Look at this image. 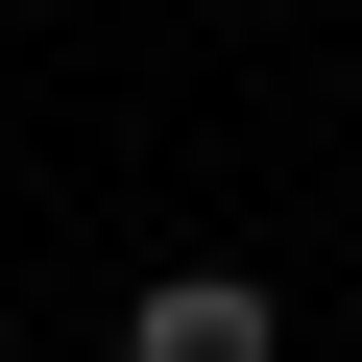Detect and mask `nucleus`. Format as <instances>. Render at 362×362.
I'll list each match as a JSON object with an SVG mask.
<instances>
[{
	"label": "nucleus",
	"instance_id": "f257e3e1",
	"mask_svg": "<svg viewBox=\"0 0 362 362\" xmlns=\"http://www.w3.org/2000/svg\"><path fill=\"white\" fill-rule=\"evenodd\" d=\"M121 362H290V314H266L242 266H169V290L121 314Z\"/></svg>",
	"mask_w": 362,
	"mask_h": 362
}]
</instances>
